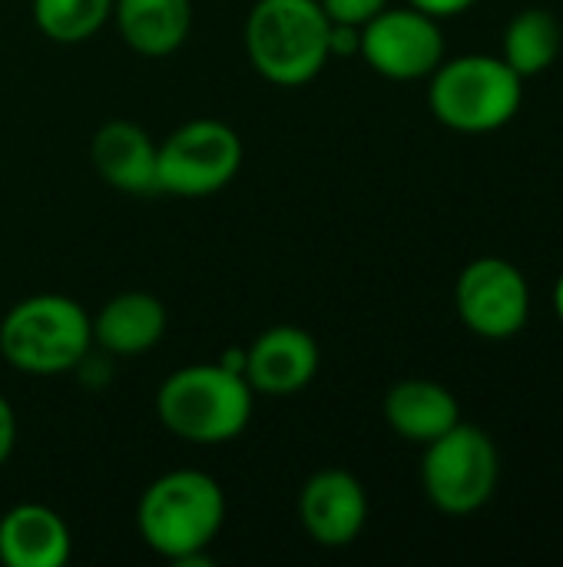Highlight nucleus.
Returning a JSON list of instances; mask_svg holds the SVG:
<instances>
[{
	"instance_id": "nucleus-3",
	"label": "nucleus",
	"mask_w": 563,
	"mask_h": 567,
	"mask_svg": "<svg viewBox=\"0 0 563 567\" xmlns=\"http://www.w3.org/2000/svg\"><path fill=\"white\" fill-rule=\"evenodd\" d=\"M332 20L319 0H256L242 43L256 73L275 86H305L332 60Z\"/></svg>"
},
{
	"instance_id": "nucleus-6",
	"label": "nucleus",
	"mask_w": 563,
	"mask_h": 567,
	"mask_svg": "<svg viewBox=\"0 0 563 567\" xmlns=\"http://www.w3.org/2000/svg\"><path fill=\"white\" fill-rule=\"evenodd\" d=\"M501 478V458L491 435L478 425L458 422L441 439L425 445L421 488L428 502L448 518H468L481 512Z\"/></svg>"
},
{
	"instance_id": "nucleus-12",
	"label": "nucleus",
	"mask_w": 563,
	"mask_h": 567,
	"mask_svg": "<svg viewBox=\"0 0 563 567\" xmlns=\"http://www.w3.org/2000/svg\"><path fill=\"white\" fill-rule=\"evenodd\" d=\"M156 156L159 143L133 120H106L90 143L96 176L129 196L156 193Z\"/></svg>"
},
{
	"instance_id": "nucleus-2",
	"label": "nucleus",
	"mask_w": 563,
	"mask_h": 567,
	"mask_svg": "<svg viewBox=\"0 0 563 567\" xmlns=\"http://www.w3.org/2000/svg\"><path fill=\"white\" fill-rule=\"evenodd\" d=\"M256 392L242 372L222 362L183 365L163 379L156 415L163 429L189 445H226L252 422Z\"/></svg>"
},
{
	"instance_id": "nucleus-21",
	"label": "nucleus",
	"mask_w": 563,
	"mask_h": 567,
	"mask_svg": "<svg viewBox=\"0 0 563 567\" xmlns=\"http://www.w3.org/2000/svg\"><path fill=\"white\" fill-rule=\"evenodd\" d=\"M408 3H411L415 10L435 17V20H448V17H458V13L471 10L478 0H408Z\"/></svg>"
},
{
	"instance_id": "nucleus-15",
	"label": "nucleus",
	"mask_w": 563,
	"mask_h": 567,
	"mask_svg": "<svg viewBox=\"0 0 563 567\" xmlns=\"http://www.w3.org/2000/svg\"><path fill=\"white\" fill-rule=\"evenodd\" d=\"M385 422L398 439L428 445L461 422V409L441 382L402 379L385 395Z\"/></svg>"
},
{
	"instance_id": "nucleus-14",
	"label": "nucleus",
	"mask_w": 563,
	"mask_h": 567,
	"mask_svg": "<svg viewBox=\"0 0 563 567\" xmlns=\"http://www.w3.org/2000/svg\"><path fill=\"white\" fill-rule=\"evenodd\" d=\"M90 319H93V346L123 359L156 349L169 322L166 306L153 292H139V289L113 296Z\"/></svg>"
},
{
	"instance_id": "nucleus-7",
	"label": "nucleus",
	"mask_w": 563,
	"mask_h": 567,
	"mask_svg": "<svg viewBox=\"0 0 563 567\" xmlns=\"http://www.w3.org/2000/svg\"><path fill=\"white\" fill-rule=\"evenodd\" d=\"M242 169L239 133L212 116L189 120L176 126L156 156V193L202 199L219 193Z\"/></svg>"
},
{
	"instance_id": "nucleus-18",
	"label": "nucleus",
	"mask_w": 563,
	"mask_h": 567,
	"mask_svg": "<svg viewBox=\"0 0 563 567\" xmlns=\"http://www.w3.org/2000/svg\"><path fill=\"white\" fill-rule=\"evenodd\" d=\"M113 17V0H33L37 30L63 47L96 37Z\"/></svg>"
},
{
	"instance_id": "nucleus-22",
	"label": "nucleus",
	"mask_w": 563,
	"mask_h": 567,
	"mask_svg": "<svg viewBox=\"0 0 563 567\" xmlns=\"http://www.w3.org/2000/svg\"><path fill=\"white\" fill-rule=\"evenodd\" d=\"M554 312H557V319L563 322V272L561 279H557V286H554Z\"/></svg>"
},
{
	"instance_id": "nucleus-1",
	"label": "nucleus",
	"mask_w": 563,
	"mask_h": 567,
	"mask_svg": "<svg viewBox=\"0 0 563 567\" xmlns=\"http://www.w3.org/2000/svg\"><path fill=\"white\" fill-rule=\"evenodd\" d=\"M222 525V485L199 468H176L153 478L136 505V528L146 548L179 567L209 565V548Z\"/></svg>"
},
{
	"instance_id": "nucleus-8",
	"label": "nucleus",
	"mask_w": 563,
	"mask_h": 567,
	"mask_svg": "<svg viewBox=\"0 0 563 567\" xmlns=\"http://www.w3.org/2000/svg\"><path fill=\"white\" fill-rule=\"evenodd\" d=\"M455 309L475 336L504 342L521 336L531 319V286L514 262L481 256L461 269L455 282Z\"/></svg>"
},
{
	"instance_id": "nucleus-5",
	"label": "nucleus",
	"mask_w": 563,
	"mask_h": 567,
	"mask_svg": "<svg viewBox=\"0 0 563 567\" xmlns=\"http://www.w3.org/2000/svg\"><path fill=\"white\" fill-rule=\"evenodd\" d=\"M524 103V80L491 53L441 60L431 73L428 106L455 133H494L508 126Z\"/></svg>"
},
{
	"instance_id": "nucleus-17",
	"label": "nucleus",
	"mask_w": 563,
	"mask_h": 567,
	"mask_svg": "<svg viewBox=\"0 0 563 567\" xmlns=\"http://www.w3.org/2000/svg\"><path fill=\"white\" fill-rule=\"evenodd\" d=\"M561 53V23L544 7H528L518 17H511L501 43V60L521 76H538L554 66Z\"/></svg>"
},
{
	"instance_id": "nucleus-10",
	"label": "nucleus",
	"mask_w": 563,
	"mask_h": 567,
	"mask_svg": "<svg viewBox=\"0 0 563 567\" xmlns=\"http://www.w3.org/2000/svg\"><path fill=\"white\" fill-rule=\"evenodd\" d=\"M299 518L315 545L348 548L368 522L365 485L345 468H322L299 492Z\"/></svg>"
},
{
	"instance_id": "nucleus-4",
	"label": "nucleus",
	"mask_w": 563,
	"mask_h": 567,
	"mask_svg": "<svg viewBox=\"0 0 563 567\" xmlns=\"http://www.w3.org/2000/svg\"><path fill=\"white\" fill-rule=\"evenodd\" d=\"M93 349L90 312L60 292H37L13 302L0 319V355L27 375H63Z\"/></svg>"
},
{
	"instance_id": "nucleus-11",
	"label": "nucleus",
	"mask_w": 563,
	"mask_h": 567,
	"mask_svg": "<svg viewBox=\"0 0 563 567\" xmlns=\"http://www.w3.org/2000/svg\"><path fill=\"white\" fill-rule=\"evenodd\" d=\"M322 352L312 332L302 326H272L246 349L242 375L256 395H295L319 375Z\"/></svg>"
},
{
	"instance_id": "nucleus-19",
	"label": "nucleus",
	"mask_w": 563,
	"mask_h": 567,
	"mask_svg": "<svg viewBox=\"0 0 563 567\" xmlns=\"http://www.w3.org/2000/svg\"><path fill=\"white\" fill-rule=\"evenodd\" d=\"M319 3L332 23H348V27H365L375 13L388 7V0H319Z\"/></svg>"
},
{
	"instance_id": "nucleus-13",
	"label": "nucleus",
	"mask_w": 563,
	"mask_h": 567,
	"mask_svg": "<svg viewBox=\"0 0 563 567\" xmlns=\"http://www.w3.org/2000/svg\"><path fill=\"white\" fill-rule=\"evenodd\" d=\"M73 555V535L60 512L40 502L13 505L0 518V565L63 567Z\"/></svg>"
},
{
	"instance_id": "nucleus-9",
	"label": "nucleus",
	"mask_w": 563,
	"mask_h": 567,
	"mask_svg": "<svg viewBox=\"0 0 563 567\" xmlns=\"http://www.w3.org/2000/svg\"><path fill=\"white\" fill-rule=\"evenodd\" d=\"M358 56L388 80H425L445 60L441 20L408 7H385L362 27Z\"/></svg>"
},
{
	"instance_id": "nucleus-16",
	"label": "nucleus",
	"mask_w": 563,
	"mask_h": 567,
	"mask_svg": "<svg viewBox=\"0 0 563 567\" xmlns=\"http://www.w3.org/2000/svg\"><path fill=\"white\" fill-rule=\"evenodd\" d=\"M113 20L139 56H169L189 40L192 0H113Z\"/></svg>"
},
{
	"instance_id": "nucleus-20",
	"label": "nucleus",
	"mask_w": 563,
	"mask_h": 567,
	"mask_svg": "<svg viewBox=\"0 0 563 567\" xmlns=\"http://www.w3.org/2000/svg\"><path fill=\"white\" fill-rule=\"evenodd\" d=\"M13 445H17V415H13V405L0 395V468L10 462Z\"/></svg>"
}]
</instances>
